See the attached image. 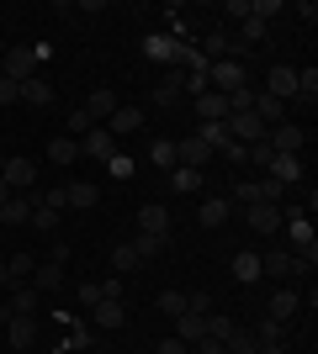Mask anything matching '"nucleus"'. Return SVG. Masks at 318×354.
Here are the masks:
<instances>
[{
    "label": "nucleus",
    "mask_w": 318,
    "mask_h": 354,
    "mask_svg": "<svg viewBox=\"0 0 318 354\" xmlns=\"http://www.w3.org/2000/svg\"><path fill=\"white\" fill-rule=\"evenodd\" d=\"M48 59V48H11L6 59H0V80H16V85H27L32 74H37V64Z\"/></svg>",
    "instance_id": "1"
},
{
    "label": "nucleus",
    "mask_w": 318,
    "mask_h": 354,
    "mask_svg": "<svg viewBox=\"0 0 318 354\" xmlns=\"http://www.w3.org/2000/svg\"><path fill=\"white\" fill-rule=\"evenodd\" d=\"M308 133L297 127V122H276V127H265V148L271 153H303Z\"/></svg>",
    "instance_id": "2"
},
{
    "label": "nucleus",
    "mask_w": 318,
    "mask_h": 354,
    "mask_svg": "<svg viewBox=\"0 0 318 354\" xmlns=\"http://www.w3.org/2000/svg\"><path fill=\"white\" fill-rule=\"evenodd\" d=\"M281 207H271V201H255V207H244V227H255L260 238H276L281 233Z\"/></svg>",
    "instance_id": "3"
},
{
    "label": "nucleus",
    "mask_w": 318,
    "mask_h": 354,
    "mask_svg": "<svg viewBox=\"0 0 318 354\" xmlns=\"http://www.w3.org/2000/svg\"><path fill=\"white\" fill-rule=\"evenodd\" d=\"M0 180H6V191H11V196H21V191H37V164H32V159H6Z\"/></svg>",
    "instance_id": "4"
},
{
    "label": "nucleus",
    "mask_w": 318,
    "mask_h": 354,
    "mask_svg": "<svg viewBox=\"0 0 318 354\" xmlns=\"http://www.w3.org/2000/svg\"><path fill=\"white\" fill-rule=\"evenodd\" d=\"M223 127H228V138H233V143H244V148L265 138V122H260L255 111H233V117H228Z\"/></svg>",
    "instance_id": "5"
},
{
    "label": "nucleus",
    "mask_w": 318,
    "mask_h": 354,
    "mask_svg": "<svg viewBox=\"0 0 318 354\" xmlns=\"http://www.w3.org/2000/svg\"><path fill=\"white\" fill-rule=\"evenodd\" d=\"M297 312H303V296L292 291V286H281V291H276L271 301H265V317H271V323H281V328H287L292 317H297Z\"/></svg>",
    "instance_id": "6"
},
{
    "label": "nucleus",
    "mask_w": 318,
    "mask_h": 354,
    "mask_svg": "<svg viewBox=\"0 0 318 354\" xmlns=\"http://www.w3.org/2000/svg\"><path fill=\"white\" fill-rule=\"evenodd\" d=\"M117 153V138L106 133V127H91V133L80 138V159H96V164H106Z\"/></svg>",
    "instance_id": "7"
},
{
    "label": "nucleus",
    "mask_w": 318,
    "mask_h": 354,
    "mask_svg": "<svg viewBox=\"0 0 318 354\" xmlns=\"http://www.w3.org/2000/svg\"><path fill=\"white\" fill-rule=\"evenodd\" d=\"M37 201H43L37 191H21V196H11V201L0 207V222H6V227H27V222H32V207H37Z\"/></svg>",
    "instance_id": "8"
},
{
    "label": "nucleus",
    "mask_w": 318,
    "mask_h": 354,
    "mask_svg": "<svg viewBox=\"0 0 318 354\" xmlns=\"http://www.w3.org/2000/svg\"><path fill=\"white\" fill-rule=\"evenodd\" d=\"M265 175H271L276 185H303V159H297V153H271Z\"/></svg>",
    "instance_id": "9"
},
{
    "label": "nucleus",
    "mask_w": 318,
    "mask_h": 354,
    "mask_svg": "<svg viewBox=\"0 0 318 354\" xmlns=\"http://www.w3.org/2000/svg\"><path fill=\"white\" fill-rule=\"evenodd\" d=\"M207 85L218 90V95H228V90L249 85V74H244V64H212V69H207Z\"/></svg>",
    "instance_id": "10"
},
{
    "label": "nucleus",
    "mask_w": 318,
    "mask_h": 354,
    "mask_svg": "<svg viewBox=\"0 0 318 354\" xmlns=\"http://www.w3.org/2000/svg\"><path fill=\"white\" fill-rule=\"evenodd\" d=\"M117 106H122V101H117V90H106V85H101V90H91V95H85V117H91L96 127H106Z\"/></svg>",
    "instance_id": "11"
},
{
    "label": "nucleus",
    "mask_w": 318,
    "mask_h": 354,
    "mask_svg": "<svg viewBox=\"0 0 318 354\" xmlns=\"http://www.w3.org/2000/svg\"><path fill=\"white\" fill-rule=\"evenodd\" d=\"M138 233L170 238V207H165V201H149V207H138Z\"/></svg>",
    "instance_id": "12"
},
{
    "label": "nucleus",
    "mask_w": 318,
    "mask_h": 354,
    "mask_svg": "<svg viewBox=\"0 0 318 354\" xmlns=\"http://www.w3.org/2000/svg\"><path fill=\"white\" fill-rule=\"evenodd\" d=\"M138 127H143V106H117V111H112V122H106V133L117 138V143H122V138H133Z\"/></svg>",
    "instance_id": "13"
},
{
    "label": "nucleus",
    "mask_w": 318,
    "mask_h": 354,
    "mask_svg": "<svg viewBox=\"0 0 318 354\" xmlns=\"http://www.w3.org/2000/svg\"><path fill=\"white\" fill-rule=\"evenodd\" d=\"M265 95H276V101H297V69H292V64H276L271 80H265Z\"/></svg>",
    "instance_id": "14"
},
{
    "label": "nucleus",
    "mask_w": 318,
    "mask_h": 354,
    "mask_svg": "<svg viewBox=\"0 0 318 354\" xmlns=\"http://www.w3.org/2000/svg\"><path fill=\"white\" fill-rule=\"evenodd\" d=\"M260 275H271V281H292V275H297L292 249H265V254H260Z\"/></svg>",
    "instance_id": "15"
},
{
    "label": "nucleus",
    "mask_w": 318,
    "mask_h": 354,
    "mask_svg": "<svg viewBox=\"0 0 318 354\" xmlns=\"http://www.w3.org/2000/svg\"><path fill=\"white\" fill-rule=\"evenodd\" d=\"M207 159H212V148L202 143V138H181V143H175V164H181V169H202Z\"/></svg>",
    "instance_id": "16"
},
{
    "label": "nucleus",
    "mask_w": 318,
    "mask_h": 354,
    "mask_svg": "<svg viewBox=\"0 0 318 354\" xmlns=\"http://www.w3.org/2000/svg\"><path fill=\"white\" fill-rule=\"evenodd\" d=\"M228 217H233V201H228V196H207V201L197 207V222H202V227H223Z\"/></svg>",
    "instance_id": "17"
},
{
    "label": "nucleus",
    "mask_w": 318,
    "mask_h": 354,
    "mask_svg": "<svg viewBox=\"0 0 318 354\" xmlns=\"http://www.w3.org/2000/svg\"><path fill=\"white\" fill-rule=\"evenodd\" d=\"M143 53H149L154 64H170L175 69V59H181V37L170 32V37H143Z\"/></svg>",
    "instance_id": "18"
},
{
    "label": "nucleus",
    "mask_w": 318,
    "mask_h": 354,
    "mask_svg": "<svg viewBox=\"0 0 318 354\" xmlns=\"http://www.w3.org/2000/svg\"><path fill=\"white\" fill-rule=\"evenodd\" d=\"M228 270H233V281H239V286H255L260 281V254L255 249H239L233 259H228Z\"/></svg>",
    "instance_id": "19"
},
{
    "label": "nucleus",
    "mask_w": 318,
    "mask_h": 354,
    "mask_svg": "<svg viewBox=\"0 0 318 354\" xmlns=\"http://www.w3.org/2000/svg\"><path fill=\"white\" fill-rule=\"evenodd\" d=\"M37 301H43V296L32 291V286H11V301H6V312H11V317H37Z\"/></svg>",
    "instance_id": "20"
},
{
    "label": "nucleus",
    "mask_w": 318,
    "mask_h": 354,
    "mask_svg": "<svg viewBox=\"0 0 318 354\" xmlns=\"http://www.w3.org/2000/svg\"><path fill=\"white\" fill-rule=\"evenodd\" d=\"M6 333H11V349H32L37 344V317H6Z\"/></svg>",
    "instance_id": "21"
},
{
    "label": "nucleus",
    "mask_w": 318,
    "mask_h": 354,
    "mask_svg": "<svg viewBox=\"0 0 318 354\" xmlns=\"http://www.w3.org/2000/svg\"><path fill=\"white\" fill-rule=\"evenodd\" d=\"M91 317H96V328H106V333H112V328L127 323V307H122V301H96Z\"/></svg>",
    "instance_id": "22"
},
{
    "label": "nucleus",
    "mask_w": 318,
    "mask_h": 354,
    "mask_svg": "<svg viewBox=\"0 0 318 354\" xmlns=\"http://www.w3.org/2000/svg\"><path fill=\"white\" fill-rule=\"evenodd\" d=\"M32 291H37V296H48V291H59V286H64V265H37V270H32Z\"/></svg>",
    "instance_id": "23"
},
{
    "label": "nucleus",
    "mask_w": 318,
    "mask_h": 354,
    "mask_svg": "<svg viewBox=\"0 0 318 354\" xmlns=\"http://www.w3.org/2000/svg\"><path fill=\"white\" fill-rule=\"evenodd\" d=\"M175 339H181V344L207 339V317H197V312H181V317H175Z\"/></svg>",
    "instance_id": "24"
},
{
    "label": "nucleus",
    "mask_w": 318,
    "mask_h": 354,
    "mask_svg": "<svg viewBox=\"0 0 318 354\" xmlns=\"http://www.w3.org/2000/svg\"><path fill=\"white\" fill-rule=\"evenodd\" d=\"M265 127H276V122H287V101H276V95H255V106H249Z\"/></svg>",
    "instance_id": "25"
},
{
    "label": "nucleus",
    "mask_w": 318,
    "mask_h": 354,
    "mask_svg": "<svg viewBox=\"0 0 318 354\" xmlns=\"http://www.w3.org/2000/svg\"><path fill=\"white\" fill-rule=\"evenodd\" d=\"M197 117L202 122H228V101L218 90H207V95H197Z\"/></svg>",
    "instance_id": "26"
},
{
    "label": "nucleus",
    "mask_w": 318,
    "mask_h": 354,
    "mask_svg": "<svg viewBox=\"0 0 318 354\" xmlns=\"http://www.w3.org/2000/svg\"><path fill=\"white\" fill-rule=\"evenodd\" d=\"M96 201H101V185H91V180H80V185H69V207H75V212H91Z\"/></svg>",
    "instance_id": "27"
},
{
    "label": "nucleus",
    "mask_w": 318,
    "mask_h": 354,
    "mask_svg": "<svg viewBox=\"0 0 318 354\" xmlns=\"http://www.w3.org/2000/svg\"><path fill=\"white\" fill-rule=\"evenodd\" d=\"M21 101H27V106H48V101H53V85H48L43 74H32L27 85H21Z\"/></svg>",
    "instance_id": "28"
},
{
    "label": "nucleus",
    "mask_w": 318,
    "mask_h": 354,
    "mask_svg": "<svg viewBox=\"0 0 318 354\" xmlns=\"http://www.w3.org/2000/svg\"><path fill=\"white\" fill-rule=\"evenodd\" d=\"M138 265H143V259H138V254H133V243H117V249H112V270H117L122 281H127V275H133Z\"/></svg>",
    "instance_id": "29"
},
{
    "label": "nucleus",
    "mask_w": 318,
    "mask_h": 354,
    "mask_svg": "<svg viewBox=\"0 0 318 354\" xmlns=\"http://www.w3.org/2000/svg\"><path fill=\"white\" fill-rule=\"evenodd\" d=\"M165 249H170V238H154V233H138L133 238V254H138V259H159Z\"/></svg>",
    "instance_id": "30"
},
{
    "label": "nucleus",
    "mask_w": 318,
    "mask_h": 354,
    "mask_svg": "<svg viewBox=\"0 0 318 354\" xmlns=\"http://www.w3.org/2000/svg\"><path fill=\"white\" fill-rule=\"evenodd\" d=\"M233 328H239V323H233V317H228V312H207V339L228 344V339H233Z\"/></svg>",
    "instance_id": "31"
},
{
    "label": "nucleus",
    "mask_w": 318,
    "mask_h": 354,
    "mask_svg": "<svg viewBox=\"0 0 318 354\" xmlns=\"http://www.w3.org/2000/svg\"><path fill=\"white\" fill-rule=\"evenodd\" d=\"M6 270H11V286H27L32 270H37V259H32V254H11V259H6Z\"/></svg>",
    "instance_id": "32"
},
{
    "label": "nucleus",
    "mask_w": 318,
    "mask_h": 354,
    "mask_svg": "<svg viewBox=\"0 0 318 354\" xmlns=\"http://www.w3.org/2000/svg\"><path fill=\"white\" fill-rule=\"evenodd\" d=\"M202 185V169H181V164H175V169H170V191L175 196H186V191H197Z\"/></svg>",
    "instance_id": "33"
},
{
    "label": "nucleus",
    "mask_w": 318,
    "mask_h": 354,
    "mask_svg": "<svg viewBox=\"0 0 318 354\" xmlns=\"http://www.w3.org/2000/svg\"><path fill=\"white\" fill-rule=\"evenodd\" d=\"M265 27H271V21H260V16H244V21H239V32H233V37H239L244 48H255L260 37H265Z\"/></svg>",
    "instance_id": "34"
},
{
    "label": "nucleus",
    "mask_w": 318,
    "mask_h": 354,
    "mask_svg": "<svg viewBox=\"0 0 318 354\" xmlns=\"http://www.w3.org/2000/svg\"><path fill=\"white\" fill-rule=\"evenodd\" d=\"M255 344H260V349H265V344H287V328H281V323H271V317H265V312H260V328H255Z\"/></svg>",
    "instance_id": "35"
},
{
    "label": "nucleus",
    "mask_w": 318,
    "mask_h": 354,
    "mask_svg": "<svg viewBox=\"0 0 318 354\" xmlns=\"http://www.w3.org/2000/svg\"><path fill=\"white\" fill-rule=\"evenodd\" d=\"M48 159H53V164H75L80 143H75V138H53V143H48Z\"/></svg>",
    "instance_id": "36"
},
{
    "label": "nucleus",
    "mask_w": 318,
    "mask_h": 354,
    "mask_svg": "<svg viewBox=\"0 0 318 354\" xmlns=\"http://www.w3.org/2000/svg\"><path fill=\"white\" fill-rule=\"evenodd\" d=\"M149 159L159 164V169H175V138H159V143H149Z\"/></svg>",
    "instance_id": "37"
},
{
    "label": "nucleus",
    "mask_w": 318,
    "mask_h": 354,
    "mask_svg": "<svg viewBox=\"0 0 318 354\" xmlns=\"http://www.w3.org/2000/svg\"><path fill=\"white\" fill-rule=\"evenodd\" d=\"M197 138L212 148V153H218V148L228 143V127H223V122H202V127H197Z\"/></svg>",
    "instance_id": "38"
},
{
    "label": "nucleus",
    "mask_w": 318,
    "mask_h": 354,
    "mask_svg": "<svg viewBox=\"0 0 318 354\" xmlns=\"http://www.w3.org/2000/svg\"><path fill=\"white\" fill-rule=\"evenodd\" d=\"M297 101H318V69H297Z\"/></svg>",
    "instance_id": "39"
},
{
    "label": "nucleus",
    "mask_w": 318,
    "mask_h": 354,
    "mask_svg": "<svg viewBox=\"0 0 318 354\" xmlns=\"http://www.w3.org/2000/svg\"><path fill=\"white\" fill-rule=\"evenodd\" d=\"M64 127H69V133H64V138H75V143H80V138L91 133L96 122H91V117H85V106H75V111H69V122H64Z\"/></svg>",
    "instance_id": "40"
},
{
    "label": "nucleus",
    "mask_w": 318,
    "mask_h": 354,
    "mask_svg": "<svg viewBox=\"0 0 318 354\" xmlns=\"http://www.w3.org/2000/svg\"><path fill=\"white\" fill-rule=\"evenodd\" d=\"M37 196H43L37 207H48V212H64V207H69V185H48V191H37Z\"/></svg>",
    "instance_id": "41"
},
{
    "label": "nucleus",
    "mask_w": 318,
    "mask_h": 354,
    "mask_svg": "<svg viewBox=\"0 0 318 354\" xmlns=\"http://www.w3.org/2000/svg\"><path fill=\"white\" fill-rule=\"evenodd\" d=\"M154 307L165 312V317H181V312H186V291H159V301H154Z\"/></svg>",
    "instance_id": "42"
},
{
    "label": "nucleus",
    "mask_w": 318,
    "mask_h": 354,
    "mask_svg": "<svg viewBox=\"0 0 318 354\" xmlns=\"http://www.w3.org/2000/svg\"><path fill=\"white\" fill-rule=\"evenodd\" d=\"M223 101H228V117H233V111H249V106H255V90H249V85H239V90H228Z\"/></svg>",
    "instance_id": "43"
},
{
    "label": "nucleus",
    "mask_w": 318,
    "mask_h": 354,
    "mask_svg": "<svg viewBox=\"0 0 318 354\" xmlns=\"http://www.w3.org/2000/svg\"><path fill=\"white\" fill-rule=\"evenodd\" d=\"M106 175H112V180H127V175H133V159H127V153L117 148V153L106 159Z\"/></svg>",
    "instance_id": "44"
},
{
    "label": "nucleus",
    "mask_w": 318,
    "mask_h": 354,
    "mask_svg": "<svg viewBox=\"0 0 318 354\" xmlns=\"http://www.w3.org/2000/svg\"><path fill=\"white\" fill-rule=\"evenodd\" d=\"M27 227H37V233H53L59 227V212H48V207H32V222Z\"/></svg>",
    "instance_id": "45"
},
{
    "label": "nucleus",
    "mask_w": 318,
    "mask_h": 354,
    "mask_svg": "<svg viewBox=\"0 0 318 354\" xmlns=\"http://www.w3.org/2000/svg\"><path fill=\"white\" fill-rule=\"evenodd\" d=\"M255 201H260V185L239 180V185H233V207H255Z\"/></svg>",
    "instance_id": "46"
},
{
    "label": "nucleus",
    "mask_w": 318,
    "mask_h": 354,
    "mask_svg": "<svg viewBox=\"0 0 318 354\" xmlns=\"http://www.w3.org/2000/svg\"><path fill=\"white\" fill-rule=\"evenodd\" d=\"M186 312L207 317V312H212V296H207V291H186Z\"/></svg>",
    "instance_id": "47"
},
{
    "label": "nucleus",
    "mask_w": 318,
    "mask_h": 354,
    "mask_svg": "<svg viewBox=\"0 0 318 354\" xmlns=\"http://www.w3.org/2000/svg\"><path fill=\"white\" fill-rule=\"evenodd\" d=\"M122 291H127L122 275H106V281H101V301H122Z\"/></svg>",
    "instance_id": "48"
},
{
    "label": "nucleus",
    "mask_w": 318,
    "mask_h": 354,
    "mask_svg": "<svg viewBox=\"0 0 318 354\" xmlns=\"http://www.w3.org/2000/svg\"><path fill=\"white\" fill-rule=\"evenodd\" d=\"M218 153H223L228 164H249V148H244V143H233V138H228V143L218 148Z\"/></svg>",
    "instance_id": "49"
},
{
    "label": "nucleus",
    "mask_w": 318,
    "mask_h": 354,
    "mask_svg": "<svg viewBox=\"0 0 318 354\" xmlns=\"http://www.w3.org/2000/svg\"><path fill=\"white\" fill-rule=\"evenodd\" d=\"M244 16H249V0H228L223 6V27L228 21H244Z\"/></svg>",
    "instance_id": "50"
},
{
    "label": "nucleus",
    "mask_w": 318,
    "mask_h": 354,
    "mask_svg": "<svg viewBox=\"0 0 318 354\" xmlns=\"http://www.w3.org/2000/svg\"><path fill=\"white\" fill-rule=\"evenodd\" d=\"M11 101H21V85H16V80H0V106H11Z\"/></svg>",
    "instance_id": "51"
},
{
    "label": "nucleus",
    "mask_w": 318,
    "mask_h": 354,
    "mask_svg": "<svg viewBox=\"0 0 318 354\" xmlns=\"http://www.w3.org/2000/svg\"><path fill=\"white\" fill-rule=\"evenodd\" d=\"M249 164H260V169L271 164V148H265V138H260V143H249Z\"/></svg>",
    "instance_id": "52"
},
{
    "label": "nucleus",
    "mask_w": 318,
    "mask_h": 354,
    "mask_svg": "<svg viewBox=\"0 0 318 354\" xmlns=\"http://www.w3.org/2000/svg\"><path fill=\"white\" fill-rule=\"evenodd\" d=\"M80 301H85V307H96V301H101V281H85V286H80Z\"/></svg>",
    "instance_id": "53"
},
{
    "label": "nucleus",
    "mask_w": 318,
    "mask_h": 354,
    "mask_svg": "<svg viewBox=\"0 0 318 354\" xmlns=\"http://www.w3.org/2000/svg\"><path fill=\"white\" fill-rule=\"evenodd\" d=\"M154 354H191V344H181V339H165V344H159Z\"/></svg>",
    "instance_id": "54"
},
{
    "label": "nucleus",
    "mask_w": 318,
    "mask_h": 354,
    "mask_svg": "<svg viewBox=\"0 0 318 354\" xmlns=\"http://www.w3.org/2000/svg\"><path fill=\"white\" fill-rule=\"evenodd\" d=\"M6 286H11V270H6V259H0V291H6Z\"/></svg>",
    "instance_id": "55"
},
{
    "label": "nucleus",
    "mask_w": 318,
    "mask_h": 354,
    "mask_svg": "<svg viewBox=\"0 0 318 354\" xmlns=\"http://www.w3.org/2000/svg\"><path fill=\"white\" fill-rule=\"evenodd\" d=\"M6 201H11V191H6V180H0V207H6Z\"/></svg>",
    "instance_id": "56"
},
{
    "label": "nucleus",
    "mask_w": 318,
    "mask_h": 354,
    "mask_svg": "<svg viewBox=\"0 0 318 354\" xmlns=\"http://www.w3.org/2000/svg\"><path fill=\"white\" fill-rule=\"evenodd\" d=\"M0 169H6V153H0Z\"/></svg>",
    "instance_id": "57"
},
{
    "label": "nucleus",
    "mask_w": 318,
    "mask_h": 354,
    "mask_svg": "<svg viewBox=\"0 0 318 354\" xmlns=\"http://www.w3.org/2000/svg\"><path fill=\"white\" fill-rule=\"evenodd\" d=\"M218 354H228V349H218Z\"/></svg>",
    "instance_id": "58"
}]
</instances>
